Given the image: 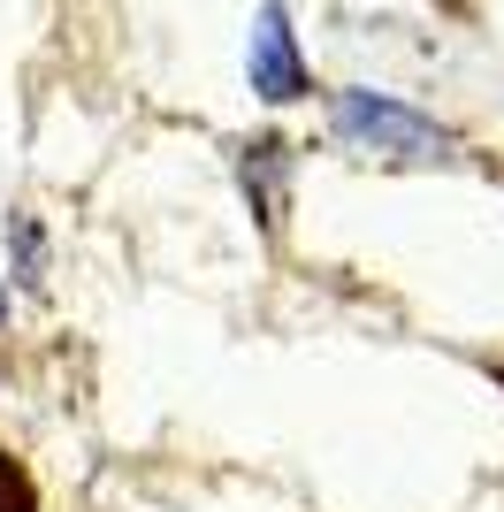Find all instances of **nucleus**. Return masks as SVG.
I'll use <instances>...</instances> for the list:
<instances>
[{
    "label": "nucleus",
    "mask_w": 504,
    "mask_h": 512,
    "mask_svg": "<svg viewBox=\"0 0 504 512\" xmlns=\"http://www.w3.org/2000/svg\"><path fill=\"white\" fill-rule=\"evenodd\" d=\"M329 123H336V138H344L352 153H367V161H382V169L451 161V130L428 123V115H413V107L390 100V92H336Z\"/></svg>",
    "instance_id": "f257e3e1"
},
{
    "label": "nucleus",
    "mask_w": 504,
    "mask_h": 512,
    "mask_svg": "<svg viewBox=\"0 0 504 512\" xmlns=\"http://www.w3.org/2000/svg\"><path fill=\"white\" fill-rule=\"evenodd\" d=\"M245 77H252V92L268 107H291V100H306V62H298V39H291V16L283 8H260L252 16V39H245Z\"/></svg>",
    "instance_id": "f03ea898"
},
{
    "label": "nucleus",
    "mask_w": 504,
    "mask_h": 512,
    "mask_svg": "<svg viewBox=\"0 0 504 512\" xmlns=\"http://www.w3.org/2000/svg\"><path fill=\"white\" fill-rule=\"evenodd\" d=\"M8 497H16V505H23V490H16V482H8V459H0V512H8Z\"/></svg>",
    "instance_id": "7ed1b4c3"
},
{
    "label": "nucleus",
    "mask_w": 504,
    "mask_h": 512,
    "mask_svg": "<svg viewBox=\"0 0 504 512\" xmlns=\"http://www.w3.org/2000/svg\"><path fill=\"white\" fill-rule=\"evenodd\" d=\"M0 321H8V283H0Z\"/></svg>",
    "instance_id": "20e7f679"
}]
</instances>
